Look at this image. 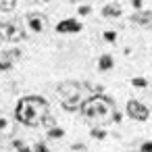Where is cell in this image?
<instances>
[{"label":"cell","instance_id":"8fae6325","mask_svg":"<svg viewBox=\"0 0 152 152\" xmlns=\"http://www.w3.org/2000/svg\"><path fill=\"white\" fill-rule=\"evenodd\" d=\"M79 106H81V100H79V96L63 100V108H65L67 113H75V110H79Z\"/></svg>","mask_w":152,"mask_h":152},{"label":"cell","instance_id":"44dd1931","mask_svg":"<svg viewBox=\"0 0 152 152\" xmlns=\"http://www.w3.org/2000/svg\"><path fill=\"white\" fill-rule=\"evenodd\" d=\"M9 69H13V63L11 61H0V73H4Z\"/></svg>","mask_w":152,"mask_h":152},{"label":"cell","instance_id":"5bb4252c","mask_svg":"<svg viewBox=\"0 0 152 152\" xmlns=\"http://www.w3.org/2000/svg\"><path fill=\"white\" fill-rule=\"evenodd\" d=\"M21 56H23V54H21V50H17V48L4 52V61H11V63H13V61H19Z\"/></svg>","mask_w":152,"mask_h":152},{"label":"cell","instance_id":"ba28073f","mask_svg":"<svg viewBox=\"0 0 152 152\" xmlns=\"http://www.w3.org/2000/svg\"><path fill=\"white\" fill-rule=\"evenodd\" d=\"M121 15H123V9L117 2H110V4H104L102 7V17L104 19H119Z\"/></svg>","mask_w":152,"mask_h":152},{"label":"cell","instance_id":"3957f363","mask_svg":"<svg viewBox=\"0 0 152 152\" xmlns=\"http://www.w3.org/2000/svg\"><path fill=\"white\" fill-rule=\"evenodd\" d=\"M0 40L4 42H21L25 40V31L19 21H0Z\"/></svg>","mask_w":152,"mask_h":152},{"label":"cell","instance_id":"8992f818","mask_svg":"<svg viewBox=\"0 0 152 152\" xmlns=\"http://www.w3.org/2000/svg\"><path fill=\"white\" fill-rule=\"evenodd\" d=\"M129 21L137 27H144V29H152V11H135Z\"/></svg>","mask_w":152,"mask_h":152},{"label":"cell","instance_id":"277c9868","mask_svg":"<svg viewBox=\"0 0 152 152\" xmlns=\"http://www.w3.org/2000/svg\"><path fill=\"white\" fill-rule=\"evenodd\" d=\"M125 113L133 121H148V117H150V108L144 102H140V100H127Z\"/></svg>","mask_w":152,"mask_h":152},{"label":"cell","instance_id":"7c38bea8","mask_svg":"<svg viewBox=\"0 0 152 152\" xmlns=\"http://www.w3.org/2000/svg\"><path fill=\"white\" fill-rule=\"evenodd\" d=\"M17 7V0H0V11L2 13H11Z\"/></svg>","mask_w":152,"mask_h":152},{"label":"cell","instance_id":"2e32d148","mask_svg":"<svg viewBox=\"0 0 152 152\" xmlns=\"http://www.w3.org/2000/svg\"><path fill=\"white\" fill-rule=\"evenodd\" d=\"M102 40H104V42H108V44H115V42H117V31L106 29V31L102 34Z\"/></svg>","mask_w":152,"mask_h":152},{"label":"cell","instance_id":"ffe728a7","mask_svg":"<svg viewBox=\"0 0 152 152\" xmlns=\"http://www.w3.org/2000/svg\"><path fill=\"white\" fill-rule=\"evenodd\" d=\"M31 150H34V152H50V150H48V146H46L44 142H38V144H36Z\"/></svg>","mask_w":152,"mask_h":152},{"label":"cell","instance_id":"484cf974","mask_svg":"<svg viewBox=\"0 0 152 152\" xmlns=\"http://www.w3.org/2000/svg\"><path fill=\"white\" fill-rule=\"evenodd\" d=\"M21 146H25V142L23 140H13V148L17 150V148H21Z\"/></svg>","mask_w":152,"mask_h":152},{"label":"cell","instance_id":"cb8c5ba5","mask_svg":"<svg viewBox=\"0 0 152 152\" xmlns=\"http://www.w3.org/2000/svg\"><path fill=\"white\" fill-rule=\"evenodd\" d=\"M110 121H113V123H121V121H123V115H121L119 110H113V119H110Z\"/></svg>","mask_w":152,"mask_h":152},{"label":"cell","instance_id":"e0dca14e","mask_svg":"<svg viewBox=\"0 0 152 152\" xmlns=\"http://www.w3.org/2000/svg\"><path fill=\"white\" fill-rule=\"evenodd\" d=\"M90 135L94 137V140H104L108 133L104 131V129H100V127H92V131H90Z\"/></svg>","mask_w":152,"mask_h":152},{"label":"cell","instance_id":"52a82bcc","mask_svg":"<svg viewBox=\"0 0 152 152\" xmlns=\"http://www.w3.org/2000/svg\"><path fill=\"white\" fill-rule=\"evenodd\" d=\"M79 90H81V88H79L77 83H69V81H67V83H61L56 92H58V96H63V98L67 100V98H75V96H79Z\"/></svg>","mask_w":152,"mask_h":152},{"label":"cell","instance_id":"ac0fdd59","mask_svg":"<svg viewBox=\"0 0 152 152\" xmlns=\"http://www.w3.org/2000/svg\"><path fill=\"white\" fill-rule=\"evenodd\" d=\"M90 13H92V7H90V4H81V7L77 9V15H79V17H88Z\"/></svg>","mask_w":152,"mask_h":152},{"label":"cell","instance_id":"603a6c76","mask_svg":"<svg viewBox=\"0 0 152 152\" xmlns=\"http://www.w3.org/2000/svg\"><path fill=\"white\" fill-rule=\"evenodd\" d=\"M131 7L135 11H144V0H131Z\"/></svg>","mask_w":152,"mask_h":152},{"label":"cell","instance_id":"7a4b0ae2","mask_svg":"<svg viewBox=\"0 0 152 152\" xmlns=\"http://www.w3.org/2000/svg\"><path fill=\"white\" fill-rule=\"evenodd\" d=\"M113 110H115V100L104 94H94L81 100V106H79V113L88 119H100V117L110 115Z\"/></svg>","mask_w":152,"mask_h":152},{"label":"cell","instance_id":"d4e9b609","mask_svg":"<svg viewBox=\"0 0 152 152\" xmlns=\"http://www.w3.org/2000/svg\"><path fill=\"white\" fill-rule=\"evenodd\" d=\"M71 148H73L75 152H86V150H88V148H86V144H79V142H75Z\"/></svg>","mask_w":152,"mask_h":152},{"label":"cell","instance_id":"6da1fadb","mask_svg":"<svg viewBox=\"0 0 152 152\" xmlns=\"http://www.w3.org/2000/svg\"><path fill=\"white\" fill-rule=\"evenodd\" d=\"M48 115H50V104L44 96L38 94L23 96L15 106V119L25 127H40Z\"/></svg>","mask_w":152,"mask_h":152},{"label":"cell","instance_id":"30bf717a","mask_svg":"<svg viewBox=\"0 0 152 152\" xmlns=\"http://www.w3.org/2000/svg\"><path fill=\"white\" fill-rule=\"evenodd\" d=\"M113 67H115V58H113V54H108V52L100 54V58H98V71L106 73V71H110Z\"/></svg>","mask_w":152,"mask_h":152},{"label":"cell","instance_id":"5b68a950","mask_svg":"<svg viewBox=\"0 0 152 152\" xmlns=\"http://www.w3.org/2000/svg\"><path fill=\"white\" fill-rule=\"evenodd\" d=\"M54 29H56V34H63V36H67V34H79V31L83 29V25H81L77 19L69 17V19H63V21H58V23L54 25Z\"/></svg>","mask_w":152,"mask_h":152},{"label":"cell","instance_id":"4316f807","mask_svg":"<svg viewBox=\"0 0 152 152\" xmlns=\"http://www.w3.org/2000/svg\"><path fill=\"white\" fill-rule=\"evenodd\" d=\"M15 152H34V150H31L29 146H21V148H17Z\"/></svg>","mask_w":152,"mask_h":152},{"label":"cell","instance_id":"83f0119b","mask_svg":"<svg viewBox=\"0 0 152 152\" xmlns=\"http://www.w3.org/2000/svg\"><path fill=\"white\" fill-rule=\"evenodd\" d=\"M9 125V119H4V117H0V129H4Z\"/></svg>","mask_w":152,"mask_h":152},{"label":"cell","instance_id":"4fadbf2b","mask_svg":"<svg viewBox=\"0 0 152 152\" xmlns=\"http://www.w3.org/2000/svg\"><path fill=\"white\" fill-rule=\"evenodd\" d=\"M46 133H48V137H50V140H61V137L65 135V129L56 125V127H52V129H48Z\"/></svg>","mask_w":152,"mask_h":152},{"label":"cell","instance_id":"9a60e30c","mask_svg":"<svg viewBox=\"0 0 152 152\" xmlns=\"http://www.w3.org/2000/svg\"><path fill=\"white\" fill-rule=\"evenodd\" d=\"M133 88H137V90H144V88H148V79L146 77H131V81H129Z\"/></svg>","mask_w":152,"mask_h":152},{"label":"cell","instance_id":"d6986e66","mask_svg":"<svg viewBox=\"0 0 152 152\" xmlns=\"http://www.w3.org/2000/svg\"><path fill=\"white\" fill-rule=\"evenodd\" d=\"M42 125H44V127H46V131H48V129L56 127V121H54V117H50V115H48V117L44 119V123H42Z\"/></svg>","mask_w":152,"mask_h":152},{"label":"cell","instance_id":"9c48e42d","mask_svg":"<svg viewBox=\"0 0 152 152\" xmlns=\"http://www.w3.org/2000/svg\"><path fill=\"white\" fill-rule=\"evenodd\" d=\"M44 17H40V15H31V17H27V27L34 31V34H40V31H44Z\"/></svg>","mask_w":152,"mask_h":152},{"label":"cell","instance_id":"7402d4cb","mask_svg":"<svg viewBox=\"0 0 152 152\" xmlns=\"http://www.w3.org/2000/svg\"><path fill=\"white\" fill-rule=\"evenodd\" d=\"M140 152H152V140H150V142H144V144L140 146Z\"/></svg>","mask_w":152,"mask_h":152}]
</instances>
